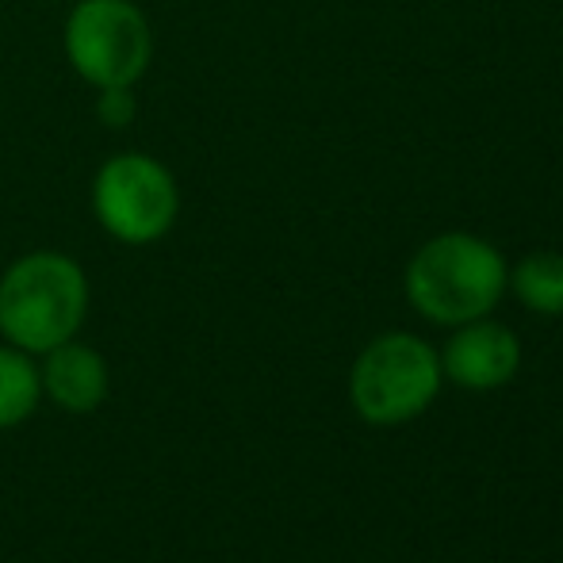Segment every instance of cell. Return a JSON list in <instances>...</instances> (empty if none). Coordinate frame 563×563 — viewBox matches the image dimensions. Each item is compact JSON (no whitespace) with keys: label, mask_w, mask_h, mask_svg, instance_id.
<instances>
[{"label":"cell","mask_w":563,"mask_h":563,"mask_svg":"<svg viewBox=\"0 0 563 563\" xmlns=\"http://www.w3.org/2000/svg\"><path fill=\"white\" fill-rule=\"evenodd\" d=\"M89 311V280L66 253H27L0 280V334L23 353H51Z\"/></svg>","instance_id":"1"},{"label":"cell","mask_w":563,"mask_h":563,"mask_svg":"<svg viewBox=\"0 0 563 563\" xmlns=\"http://www.w3.org/2000/svg\"><path fill=\"white\" fill-rule=\"evenodd\" d=\"M506 291V261L472 234H441L415 253L407 296L433 322L483 319Z\"/></svg>","instance_id":"2"},{"label":"cell","mask_w":563,"mask_h":563,"mask_svg":"<svg viewBox=\"0 0 563 563\" xmlns=\"http://www.w3.org/2000/svg\"><path fill=\"white\" fill-rule=\"evenodd\" d=\"M441 387V361L410 334L376 338L353 368V407L372 426H399L422 415Z\"/></svg>","instance_id":"3"},{"label":"cell","mask_w":563,"mask_h":563,"mask_svg":"<svg viewBox=\"0 0 563 563\" xmlns=\"http://www.w3.org/2000/svg\"><path fill=\"white\" fill-rule=\"evenodd\" d=\"M66 54L97 89H131L154 58V35L131 0H81L66 20Z\"/></svg>","instance_id":"4"},{"label":"cell","mask_w":563,"mask_h":563,"mask_svg":"<svg viewBox=\"0 0 563 563\" xmlns=\"http://www.w3.org/2000/svg\"><path fill=\"white\" fill-rule=\"evenodd\" d=\"M92 211L100 227L126 245H146L169 234L180 211L173 173L150 154H115L92 180Z\"/></svg>","instance_id":"5"},{"label":"cell","mask_w":563,"mask_h":563,"mask_svg":"<svg viewBox=\"0 0 563 563\" xmlns=\"http://www.w3.org/2000/svg\"><path fill=\"white\" fill-rule=\"evenodd\" d=\"M518 361H521V349L510 330L498 327V322L472 319L464 330H456V334L449 338L441 368H445L460 387L490 391V387L506 384V379L518 372Z\"/></svg>","instance_id":"6"},{"label":"cell","mask_w":563,"mask_h":563,"mask_svg":"<svg viewBox=\"0 0 563 563\" xmlns=\"http://www.w3.org/2000/svg\"><path fill=\"white\" fill-rule=\"evenodd\" d=\"M38 379L51 391V399L58 407L74 410V415L97 410L108 395V368L100 361V353L89 345H77L74 338L46 353V368Z\"/></svg>","instance_id":"7"},{"label":"cell","mask_w":563,"mask_h":563,"mask_svg":"<svg viewBox=\"0 0 563 563\" xmlns=\"http://www.w3.org/2000/svg\"><path fill=\"white\" fill-rule=\"evenodd\" d=\"M43 391L35 364L23 349H0V430H12L23 418H31Z\"/></svg>","instance_id":"8"},{"label":"cell","mask_w":563,"mask_h":563,"mask_svg":"<svg viewBox=\"0 0 563 563\" xmlns=\"http://www.w3.org/2000/svg\"><path fill=\"white\" fill-rule=\"evenodd\" d=\"M514 291L529 311L563 314V257L560 253H533L514 268Z\"/></svg>","instance_id":"9"},{"label":"cell","mask_w":563,"mask_h":563,"mask_svg":"<svg viewBox=\"0 0 563 563\" xmlns=\"http://www.w3.org/2000/svg\"><path fill=\"white\" fill-rule=\"evenodd\" d=\"M97 115L104 119L108 126H126V119L134 115V100L131 89H100V104Z\"/></svg>","instance_id":"10"}]
</instances>
